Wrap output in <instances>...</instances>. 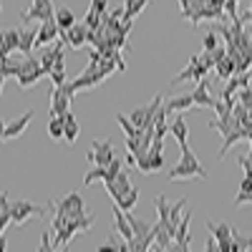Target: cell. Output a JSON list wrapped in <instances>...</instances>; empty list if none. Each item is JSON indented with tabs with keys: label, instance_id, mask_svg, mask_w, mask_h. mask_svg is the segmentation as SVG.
<instances>
[{
	"label": "cell",
	"instance_id": "cell-1",
	"mask_svg": "<svg viewBox=\"0 0 252 252\" xmlns=\"http://www.w3.org/2000/svg\"><path fill=\"white\" fill-rule=\"evenodd\" d=\"M169 179H172V182L207 179V169L202 166V161L197 159V154L189 149V146H182V157H179L177 166H172V169H169Z\"/></svg>",
	"mask_w": 252,
	"mask_h": 252
},
{
	"label": "cell",
	"instance_id": "cell-2",
	"mask_svg": "<svg viewBox=\"0 0 252 252\" xmlns=\"http://www.w3.org/2000/svg\"><path fill=\"white\" fill-rule=\"evenodd\" d=\"M48 204L46 207H40V204H33V202H28V199H15V202H10V220H13V224L15 227H20V224H26L28 220H38V217H46V212H48Z\"/></svg>",
	"mask_w": 252,
	"mask_h": 252
},
{
	"label": "cell",
	"instance_id": "cell-3",
	"mask_svg": "<svg viewBox=\"0 0 252 252\" xmlns=\"http://www.w3.org/2000/svg\"><path fill=\"white\" fill-rule=\"evenodd\" d=\"M51 18H56V8H53L51 0H33L31 8L20 13V20H23L26 26H28V23H33V20L43 23V20H51Z\"/></svg>",
	"mask_w": 252,
	"mask_h": 252
},
{
	"label": "cell",
	"instance_id": "cell-4",
	"mask_svg": "<svg viewBox=\"0 0 252 252\" xmlns=\"http://www.w3.org/2000/svg\"><path fill=\"white\" fill-rule=\"evenodd\" d=\"M86 159L91 164H98V166H109L114 159H116V152H114V144L111 141H94L91 144V152L86 154Z\"/></svg>",
	"mask_w": 252,
	"mask_h": 252
},
{
	"label": "cell",
	"instance_id": "cell-5",
	"mask_svg": "<svg viewBox=\"0 0 252 252\" xmlns=\"http://www.w3.org/2000/svg\"><path fill=\"white\" fill-rule=\"evenodd\" d=\"M53 209H58V212H66L68 217L86 215V204H83V197H81L78 192H68L66 197H61L58 202H53Z\"/></svg>",
	"mask_w": 252,
	"mask_h": 252
},
{
	"label": "cell",
	"instance_id": "cell-6",
	"mask_svg": "<svg viewBox=\"0 0 252 252\" xmlns=\"http://www.w3.org/2000/svg\"><path fill=\"white\" fill-rule=\"evenodd\" d=\"M207 73H209V68L199 61V56H192V58H189V66H187L182 73H177V76L172 78V83L177 86V83H184V81H202Z\"/></svg>",
	"mask_w": 252,
	"mask_h": 252
},
{
	"label": "cell",
	"instance_id": "cell-7",
	"mask_svg": "<svg viewBox=\"0 0 252 252\" xmlns=\"http://www.w3.org/2000/svg\"><path fill=\"white\" fill-rule=\"evenodd\" d=\"M207 229L212 232V237H217L222 252H232V232H235L232 227L224 224V222H217V224L215 222H207Z\"/></svg>",
	"mask_w": 252,
	"mask_h": 252
},
{
	"label": "cell",
	"instance_id": "cell-8",
	"mask_svg": "<svg viewBox=\"0 0 252 252\" xmlns=\"http://www.w3.org/2000/svg\"><path fill=\"white\" fill-rule=\"evenodd\" d=\"M58 38H61V28L56 23V18L43 20L40 28H38V35H35V48H43V46L53 43V40H58Z\"/></svg>",
	"mask_w": 252,
	"mask_h": 252
},
{
	"label": "cell",
	"instance_id": "cell-9",
	"mask_svg": "<svg viewBox=\"0 0 252 252\" xmlns=\"http://www.w3.org/2000/svg\"><path fill=\"white\" fill-rule=\"evenodd\" d=\"M89 33H91V28H89L86 23H76L73 28L63 31V33H61V38L66 40L68 46H73V48H81V46H86V43H89Z\"/></svg>",
	"mask_w": 252,
	"mask_h": 252
},
{
	"label": "cell",
	"instance_id": "cell-10",
	"mask_svg": "<svg viewBox=\"0 0 252 252\" xmlns=\"http://www.w3.org/2000/svg\"><path fill=\"white\" fill-rule=\"evenodd\" d=\"M192 98H194V106H202V109H212V111H215L217 96H212V91H209V81H207V78H202V81H199V86L194 89Z\"/></svg>",
	"mask_w": 252,
	"mask_h": 252
},
{
	"label": "cell",
	"instance_id": "cell-11",
	"mask_svg": "<svg viewBox=\"0 0 252 252\" xmlns=\"http://www.w3.org/2000/svg\"><path fill=\"white\" fill-rule=\"evenodd\" d=\"M103 184H106V192H109L111 199H119L121 194H126V192L134 187L131 179H129V172H119L114 182H103Z\"/></svg>",
	"mask_w": 252,
	"mask_h": 252
},
{
	"label": "cell",
	"instance_id": "cell-12",
	"mask_svg": "<svg viewBox=\"0 0 252 252\" xmlns=\"http://www.w3.org/2000/svg\"><path fill=\"white\" fill-rule=\"evenodd\" d=\"M114 224H116V232L124 237V240H131L134 237V229L129 224V217H126V212L114 202Z\"/></svg>",
	"mask_w": 252,
	"mask_h": 252
},
{
	"label": "cell",
	"instance_id": "cell-13",
	"mask_svg": "<svg viewBox=\"0 0 252 252\" xmlns=\"http://www.w3.org/2000/svg\"><path fill=\"white\" fill-rule=\"evenodd\" d=\"M35 114L33 111H26L23 116H18L15 121H10V124H5V139H15V136H20L26 129H28V124H31V119H33Z\"/></svg>",
	"mask_w": 252,
	"mask_h": 252
},
{
	"label": "cell",
	"instance_id": "cell-14",
	"mask_svg": "<svg viewBox=\"0 0 252 252\" xmlns=\"http://www.w3.org/2000/svg\"><path fill=\"white\" fill-rule=\"evenodd\" d=\"M189 222H192V215L184 212L182 222L177 224V235H174V242H177V250H189Z\"/></svg>",
	"mask_w": 252,
	"mask_h": 252
},
{
	"label": "cell",
	"instance_id": "cell-15",
	"mask_svg": "<svg viewBox=\"0 0 252 252\" xmlns=\"http://www.w3.org/2000/svg\"><path fill=\"white\" fill-rule=\"evenodd\" d=\"M172 242H174V235L169 232V227H166L164 222H157V224H154V247L169 250Z\"/></svg>",
	"mask_w": 252,
	"mask_h": 252
},
{
	"label": "cell",
	"instance_id": "cell-16",
	"mask_svg": "<svg viewBox=\"0 0 252 252\" xmlns=\"http://www.w3.org/2000/svg\"><path fill=\"white\" fill-rule=\"evenodd\" d=\"M192 106H194V98H192V94H187V96H174L164 106V111L166 114H184V111H189Z\"/></svg>",
	"mask_w": 252,
	"mask_h": 252
},
{
	"label": "cell",
	"instance_id": "cell-17",
	"mask_svg": "<svg viewBox=\"0 0 252 252\" xmlns=\"http://www.w3.org/2000/svg\"><path fill=\"white\" fill-rule=\"evenodd\" d=\"M169 134L177 139L179 149H182V146H189V141H187V136H189V129H187V121H184V116H177V119L169 124Z\"/></svg>",
	"mask_w": 252,
	"mask_h": 252
},
{
	"label": "cell",
	"instance_id": "cell-18",
	"mask_svg": "<svg viewBox=\"0 0 252 252\" xmlns=\"http://www.w3.org/2000/svg\"><path fill=\"white\" fill-rule=\"evenodd\" d=\"M43 76H48V73H46V68H43V66H40V68H33V71H23L15 81H18V86H20V89H31L33 83H38Z\"/></svg>",
	"mask_w": 252,
	"mask_h": 252
},
{
	"label": "cell",
	"instance_id": "cell-19",
	"mask_svg": "<svg viewBox=\"0 0 252 252\" xmlns=\"http://www.w3.org/2000/svg\"><path fill=\"white\" fill-rule=\"evenodd\" d=\"M20 63H23V58H15V56L3 58L0 61V73L5 78H18L20 76Z\"/></svg>",
	"mask_w": 252,
	"mask_h": 252
},
{
	"label": "cell",
	"instance_id": "cell-20",
	"mask_svg": "<svg viewBox=\"0 0 252 252\" xmlns=\"http://www.w3.org/2000/svg\"><path fill=\"white\" fill-rule=\"evenodd\" d=\"M35 35H38L35 28H20V48H18V51L23 53V56H31V53H33Z\"/></svg>",
	"mask_w": 252,
	"mask_h": 252
},
{
	"label": "cell",
	"instance_id": "cell-21",
	"mask_svg": "<svg viewBox=\"0 0 252 252\" xmlns=\"http://www.w3.org/2000/svg\"><path fill=\"white\" fill-rule=\"evenodd\" d=\"M124 212H126V209H124ZM126 217H129V224H131V229H134V237H146V235L152 232V227H154V224H149L146 220H141V217L131 215V209L126 212Z\"/></svg>",
	"mask_w": 252,
	"mask_h": 252
},
{
	"label": "cell",
	"instance_id": "cell-22",
	"mask_svg": "<svg viewBox=\"0 0 252 252\" xmlns=\"http://www.w3.org/2000/svg\"><path fill=\"white\" fill-rule=\"evenodd\" d=\"M240 139H245V129H242V126H237V129H232L229 134H224L222 146H220V159H222V157H227V152L232 149V146H235Z\"/></svg>",
	"mask_w": 252,
	"mask_h": 252
},
{
	"label": "cell",
	"instance_id": "cell-23",
	"mask_svg": "<svg viewBox=\"0 0 252 252\" xmlns=\"http://www.w3.org/2000/svg\"><path fill=\"white\" fill-rule=\"evenodd\" d=\"M56 23H58L61 33L68 31V28H73V26H76V13H73L71 8H56Z\"/></svg>",
	"mask_w": 252,
	"mask_h": 252
},
{
	"label": "cell",
	"instance_id": "cell-24",
	"mask_svg": "<svg viewBox=\"0 0 252 252\" xmlns=\"http://www.w3.org/2000/svg\"><path fill=\"white\" fill-rule=\"evenodd\" d=\"M149 3H152V0H124V18L136 20V15H141V10L149 5Z\"/></svg>",
	"mask_w": 252,
	"mask_h": 252
},
{
	"label": "cell",
	"instance_id": "cell-25",
	"mask_svg": "<svg viewBox=\"0 0 252 252\" xmlns=\"http://www.w3.org/2000/svg\"><path fill=\"white\" fill-rule=\"evenodd\" d=\"M215 71H217V78L220 81H227L229 76H235V61L229 58V56H224L222 61L215 63Z\"/></svg>",
	"mask_w": 252,
	"mask_h": 252
},
{
	"label": "cell",
	"instance_id": "cell-26",
	"mask_svg": "<svg viewBox=\"0 0 252 252\" xmlns=\"http://www.w3.org/2000/svg\"><path fill=\"white\" fill-rule=\"evenodd\" d=\"M98 250H121V252H126V250H129V240H124L119 232H111L106 242L98 245Z\"/></svg>",
	"mask_w": 252,
	"mask_h": 252
},
{
	"label": "cell",
	"instance_id": "cell-27",
	"mask_svg": "<svg viewBox=\"0 0 252 252\" xmlns=\"http://www.w3.org/2000/svg\"><path fill=\"white\" fill-rule=\"evenodd\" d=\"M136 199H139V187H131L129 189V192H126V194H121L119 199H114L121 209H126V212H129V209H134L136 207Z\"/></svg>",
	"mask_w": 252,
	"mask_h": 252
},
{
	"label": "cell",
	"instance_id": "cell-28",
	"mask_svg": "<svg viewBox=\"0 0 252 252\" xmlns=\"http://www.w3.org/2000/svg\"><path fill=\"white\" fill-rule=\"evenodd\" d=\"M154 207H157V212H159V222H164L166 227H169V207H172V204L164 199V194H157V197H154ZM169 232H172V229H169ZM172 235H174V232H172Z\"/></svg>",
	"mask_w": 252,
	"mask_h": 252
},
{
	"label": "cell",
	"instance_id": "cell-29",
	"mask_svg": "<svg viewBox=\"0 0 252 252\" xmlns=\"http://www.w3.org/2000/svg\"><path fill=\"white\" fill-rule=\"evenodd\" d=\"M63 131H66L63 116H51V121H48V136L53 141H58V139H63Z\"/></svg>",
	"mask_w": 252,
	"mask_h": 252
},
{
	"label": "cell",
	"instance_id": "cell-30",
	"mask_svg": "<svg viewBox=\"0 0 252 252\" xmlns=\"http://www.w3.org/2000/svg\"><path fill=\"white\" fill-rule=\"evenodd\" d=\"M106 177H109V169H106V166H98V164H94V169H89V172H86V177H83V184L91 187L96 179L106 182Z\"/></svg>",
	"mask_w": 252,
	"mask_h": 252
},
{
	"label": "cell",
	"instance_id": "cell-31",
	"mask_svg": "<svg viewBox=\"0 0 252 252\" xmlns=\"http://www.w3.org/2000/svg\"><path fill=\"white\" fill-rule=\"evenodd\" d=\"M116 121L121 124V129H124L126 136H141V134H144V129H136V126L131 124L129 114H116Z\"/></svg>",
	"mask_w": 252,
	"mask_h": 252
},
{
	"label": "cell",
	"instance_id": "cell-32",
	"mask_svg": "<svg viewBox=\"0 0 252 252\" xmlns=\"http://www.w3.org/2000/svg\"><path fill=\"white\" fill-rule=\"evenodd\" d=\"M0 33H3L5 46H8V51H10V53L20 48V28H8V31H0Z\"/></svg>",
	"mask_w": 252,
	"mask_h": 252
},
{
	"label": "cell",
	"instance_id": "cell-33",
	"mask_svg": "<svg viewBox=\"0 0 252 252\" xmlns=\"http://www.w3.org/2000/svg\"><path fill=\"white\" fill-rule=\"evenodd\" d=\"M129 119H131V124L136 126V129H144V124H146V106L134 109V111L129 114Z\"/></svg>",
	"mask_w": 252,
	"mask_h": 252
},
{
	"label": "cell",
	"instance_id": "cell-34",
	"mask_svg": "<svg viewBox=\"0 0 252 252\" xmlns=\"http://www.w3.org/2000/svg\"><path fill=\"white\" fill-rule=\"evenodd\" d=\"M78 121H73V124H66V131H63V139H66L68 144H76V139H78Z\"/></svg>",
	"mask_w": 252,
	"mask_h": 252
},
{
	"label": "cell",
	"instance_id": "cell-35",
	"mask_svg": "<svg viewBox=\"0 0 252 252\" xmlns=\"http://www.w3.org/2000/svg\"><path fill=\"white\" fill-rule=\"evenodd\" d=\"M245 250H247V237L235 229L232 232V252H245Z\"/></svg>",
	"mask_w": 252,
	"mask_h": 252
},
{
	"label": "cell",
	"instance_id": "cell-36",
	"mask_svg": "<svg viewBox=\"0 0 252 252\" xmlns=\"http://www.w3.org/2000/svg\"><path fill=\"white\" fill-rule=\"evenodd\" d=\"M48 78L53 81V86H63V83H68V78H66V68H53V71L48 73Z\"/></svg>",
	"mask_w": 252,
	"mask_h": 252
},
{
	"label": "cell",
	"instance_id": "cell-37",
	"mask_svg": "<svg viewBox=\"0 0 252 252\" xmlns=\"http://www.w3.org/2000/svg\"><path fill=\"white\" fill-rule=\"evenodd\" d=\"M202 46H204V51H215V48H220V35H217V33H207V35L202 38Z\"/></svg>",
	"mask_w": 252,
	"mask_h": 252
},
{
	"label": "cell",
	"instance_id": "cell-38",
	"mask_svg": "<svg viewBox=\"0 0 252 252\" xmlns=\"http://www.w3.org/2000/svg\"><path fill=\"white\" fill-rule=\"evenodd\" d=\"M149 161H152V172L164 169V157H161V152H152V149H149Z\"/></svg>",
	"mask_w": 252,
	"mask_h": 252
},
{
	"label": "cell",
	"instance_id": "cell-39",
	"mask_svg": "<svg viewBox=\"0 0 252 252\" xmlns=\"http://www.w3.org/2000/svg\"><path fill=\"white\" fill-rule=\"evenodd\" d=\"M235 204H252V189H237V197H235Z\"/></svg>",
	"mask_w": 252,
	"mask_h": 252
},
{
	"label": "cell",
	"instance_id": "cell-40",
	"mask_svg": "<svg viewBox=\"0 0 252 252\" xmlns=\"http://www.w3.org/2000/svg\"><path fill=\"white\" fill-rule=\"evenodd\" d=\"M224 13H227L229 20H237L240 18L237 15V0H224Z\"/></svg>",
	"mask_w": 252,
	"mask_h": 252
},
{
	"label": "cell",
	"instance_id": "cell-41",
	"mask_svg": "<svg viewBox=\"0 0 252 252\" xmlns=\"http://www.w3.org/2000/svg\"><path fill=\"white\" fill-rule=\"evenodd\" d=\"M237 101L245 103V106L250 109V103H252V91H250V86H242V89L237 91Z\"/></svg>",
	"mask_w": 252,
	"mask_h": 252
},
{
	"label": "cell",
	"instance_id": "cell-42",
	"mask_svg": "<svg viewBox=\"0 0 252 252\" xmlns=\"http://www.w3.org/2000/svg\"><path fill=\"white\" fill-rule=\"evenodd\" d=\"M40 250H53V240H51V232H43L40 235Z\"/></svg>",
	"mask_w": 252,
	"mask_h": 252
},
{
	"label": "cell",
	"instance_id": "cell-43",
	"mask_svg": "<svg viewBox=\"0 0 252 252\" xmlns=\"http://www.w3.org/2000/svg\"><path fill=\"white\" fill-rule=\"evenodd\" d=\"M91 8H96V10L103 15V13L109 10V0H91Z\"/></svg>",
	"mask_w": 252,
	"mask_h": 252
},
{
	"label": "cell",
	"instance_id": "cell-44",
	"mask_svg": "<svg viewBox=\"0 0 252 252\" xmlns=\"http://www.w3.org/2000/svg\"><path fill=\"white\" fill-rule=\"evenodd\" d=\"M5 141V121H3V116H0V144Z\"/></svg>",
	"mask_w": 252,
	"mask_h": 252
},
{
	"label": "cell",
	"instance_id": "cell-45",
	"mask_svg": "<svg viewBox=\"0 0 252 252\" xmlns=\"http://www.w3.org/2000/svg\"><path fill=\"white\" fill-rule=\"evenodd\" d=\"M240 189H252V179H250V177H245V179H242V184H240Z\"/></svg>",
	"mask_w": 252,
	"mask_h": 252
},
{
	"label": "cell",
	"instance_id": "cell-46",
	"mask_svg": "<svg viewBox=\"0 0 252 252\" xmlns=\"http://www.w3.org/2000/svg\"><path fill=\"white\" fill-rule=\"evenodd\" d=\"M242 20H245V23H250V26H252V10H247V13H242Z\"/></svg>",
	"mask_w": 252,
	"mask_h": 252
},
{
	"label": "cell",
	"instance_id": "cell-47",
	"mask_svg": "<svg viewBox=\"0 0 252 252\" xmlns=\"http://www.w3.org/2000/svg\"><path fill=\"white\" fill-rule=\"evenodd\" d=\"M5 247H8V245H5V237H3V235H0V252H3Z\"/></svg>",
	"mask_w": 252,
	"mask_h": 252
},
{
	"label": "cell",
	"instance_id": "cell-48",
	"mask_svg": "<svg viewBox=\"0 0 252 252\" xmlns=\"http://www.w3.org/2000/svg\"><path fill=\"white\" fill-rule=\"evenodd\" d=\"M3 83H5V76L0 73V96H3Z\"/></svg>",
	"mask_w": 252,
	"mask_h": 252
},
{
	"label": "cell",
	"instance_id": "cell-49",
	"mask_svg": "<svg viewBox=\"0 0 252 252\" xmlns=\"http://www.w3.org/2000/svg\"><path fill=\"white\" fill-rule=\"evenodd\" d=\"M247 250H252V235L247 237Z\"/></svg>",
	"mask_w": 252,
	"mask_h": 252
},
{
	"label": "cell",
	"instance_id": "cell-50",
	"mask_svg": "<svg viewBox=\"0 0 252 252\" xmlns=\"http://www.w3.org/2000/svg\"><path fill=\"white\" fill-rule=\"evenodd\" d=\"M247 111H250V119H252V103H250V109H247Z\"/></svg>",
	"mask_w": 252,
	"mask_h": 252
},
{
	"label": "cell",
	"instance_id": "cell-51",
	"mask_svg": "<svg viewBox=\"0 0 252 252\" xmlns=\"http://www.w3.org/2000/svg\"><path fill=\"white\" fill-rule=\"evenodd\" d=\"M250 71H252V61H250Z\"/></svg>",
	"mask_w": 252,
	"mask_h": 252
},
{
	"label": "cell",
	"instance_id": "cell-52",
	"mask_svg": "<svg viewBox=\"0 0 252 252\" xmlns=\"http://www.w3.org/2000/svg\"><path fill=\"white\" fill-rule=\"evenodd\" d=\"M0 3H3V0H0Z\"/></svg>",
	"mask_w": 252,
	"mask_h": 252
},
{
	"label": "cell",
	"instance_id": "cell-53",
	"mask_svg": "<svg viewBox=\"0 0 252 252\" xmlns=\"http://www.w3.org/2000/svg\"><path fill=\"white\" fill-rule=\"evenodd\" d=\"M237 3H240V0H237Z\"/></svg>",
	"mask_w": 252,
	"mask_h": 252
},
{
	"label": "cell",
	"instance_id": "cell-54",
	"mask_svg": "<svg viewBox=\"0 0 252 252\" xmlns=\"http://www.w3.org/2000/svg\"><path fill=\"white\" fill-rule=\"evenodd\" d=\"M250 10H252V8H250Z\"/></svg>",
	"mask_w": 252,
	"mask_h": 252
}]
</instances>
